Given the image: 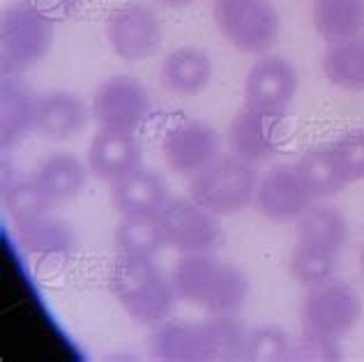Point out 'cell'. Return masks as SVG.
Segmentation results:
<instances>
[{"mask_svg":"<svg viewBox=\"0 0 364 362\" xmlns=\"http://www.w3.org/2000/svg\"><path fill=\"white\" fill-rule=\"evenodd\" d=\"M173 287L180 300L196 304L205 314H235L249 293L242 270L210 256L185 254L173 268Z\"/></svg>","mask_w":364,"mask_h":362,"instance_id":"obj_1","label":"cell"},{"mask_svg":"<svg viewBox=\"0 0 364 362\" xmlns=\"http://www.w3.org/2000/svg\"><path fill=\"white\" fill-rule=\"evenodd\" d=\"M109 289L122 309L143 326H157L173 312L178 298L173 282H168L152 259L118 256L109 272Z\"/></svg>","mask_w":364,"mask_h":362,"instance_id":"obj_2","label":"cell"},{"mask_svg":"<svg viewBox=\"0 0 364 362\" xmlns=\"http://www.w3.org/2000/svg\"><path fill=\"white\" fill-rule=\"evenodd\" d=\"M256 171L237 155L217 157L191 178V198L215 215H233L256 198Z\"/></svg>","mask_w":364,"mask_h":362,"instance_id":"obj_3","label":"cell"},{"mask_svg":"<svg viewBox=\"0 0 364 362\" xmlns=\"http://www.w3.org/2000/svg\"><path fill=\"white\" fill-rule=\"evenodd\" d=\"M53 18L28 3L9 5L0 18V68L18 74L40 63L51 49Z\"/></svg>","mask_w":364,"mask_h":362,"instance_id":"obj_4","label":"cell"},{"mask_svg":"<svg viewBox=\"0 0 364 362\" xmlns=\"http://www.w3.org/2000/svg\"><path fill=\"white\" fill-rule=\"evenodd\" d=\"M362 316V302L355 289L346 282L330 280L314 287L302 304L304 335L339 341L355 328Z\"/></svg>","mask_w":364,"mask_h":362,"instance_id":"obj_5","label":"cell"},{"mask_svg":"<svg viewBox=\"0 0 364 362\" xmlns=\"http://www.w3.org/2000/svg\"><path fill=\"white\" fill-rule=\"evenodd\" d=\"M215 21L245 53H265L279 37V12L270 0H217Z\"/></svg>","mask_w":364,"mask_h":362,"instance_id":"obj_6","label":"cell"},{"mask_svg":"<svg viewBox=\"0 0 364 362\" xmlns=\"http://www.w3.org/2000/svg\"><path fill=\"white\" fill-rule=\"evenodd\" d=\"M157 219L164 231L166 245L182 254L210 252L222 238L217 215L196 203L194 198H171Z\"/></svg>","mask_w":364,"mask_h":362,"instance_id":"obj_7","label":"cell"},{"mask_svg":"<svg viewBox=\"0 0 364 362\" xmlns=\"http://www.w3.org/2000/svg\"><path fill=\"white\" fill-rule=\"evenodd\" d=\"M152 109L143 83L132 76H111L92 97V113L102 129L132 132L148 118Z\"/></svg>","mask_w":364,"mask_h":362,"instance_id":"obj_8","label":"cell"},{"mask_svg":"<svg viewBox=\"0 0 364 362\" xmlns=\"http://www.w3.org/2000/svg\"><path fill=\"white\" fill-rule=\"evenodd\" d=\"M107 37L120 58L146 60L159 51L164 31L150 7L127 3L111 12L107 21Z\"/></svg>","mask_w":364,"mask_h":362,"instance_id":"obj_9","label":"cell"},{"mask_svg":"<svg viewBox=\"0 0 364 362\" xmlns=\"http://www.w3.org/2000/svg\"><path fill=\"white\" fill-rule=\"evenodd\" d=\"M254 203L258 213L272 222L300 219L314 203V194L304 185L298 166H274L261 178Z\"/></svg>","mask_w":364,"mask_h":362,"instance_id":"obj_10","label":"cell"},{"mask_svg":"<svg viewBox=\"0 0 364 362\" xmlns=\"http://www.w3.org/2000/svg\"><path fill=\"white\" fill-rule=\"evenodd\" d=\"M298 92V72L282 55H265L245 79V104L252 109L284 113Z\"/></svg>","mask_w":364,"mask_h":362,"instance_id":"obj_11","label":"cell"},{"mask_svg":"<svg viewBox=\"0 0 364 362\" xmlns=\"http://www.w3.org/2000/svg\"><path fill=\"white\" fill-rule=\"evenodd\" d=\"M161 148L171 171L180 176H196L217 159L219 134L200 120H182L164 134Z\"/></svg>","mask_w":364,"mask_h":362,"instance_id":"obj_12","label":"cell"},{"mask_svg":"<svg viewBox=\"0 0 364 362\" xmlns=\"http://www.w3.org/2000/svg\"><path fill=\"white\" fill-rule=\"evenodd\" d=\"M284 134V113H270L245 107L235 116L228 139L233 152L247 161H265L277 155Z\"/></svg>","mask_w":364,"mask_h":362,"instance_id":"obj_13","label":"cell"},{"mask_svg":"<svg viewBox=\"0 0 364 362\" xmlns=\"http://www.w3.org/2000/svg\"><path fill=\"white\" fill-rule=\"evenodd\" d=\"M152 351L159 360L168 362H196L217 360L213 321L203 319L198 323L168 321L161 323L152 335Z\"/></svg>","mask_w":364,"mask_h":362,"instance_id":"obj_14","label":"cell"},{"mask_svg":"<svg viewBox=\"0 0 364 362\" xmlns=\"http://www.w3.org/2000/svg\"><path fill=\"white\" fill-rule=\"evenodd\" d=\"M88 166L100 180L116 185L141 169V148L132 132L100 129L88 150Z\"/></svg>","mask_w":364,"mask_h":362,"instance_id":"obj_15","label":"cell"},{"mask_svg":"<svg viewBox=\"0 0 364 362\" xmlns=\"http://www.w3.org/2000/svg\"><path fill=\"white\" fill-rule=\"evenodd\" d=\"M168 201L166 183L146 169L113 185V206L122 217H157Z\"/></svg>","mask_w":364,"mask_h":362,"instance_id":"obj_16","label":"cell"},{"mask_svg":"<svg viewBox=\"0 0 364 362\" xmlns=\"http://www.w3.org/2000/svg\"><path fill=\"white\" fill-rule=\"evenodd\" d=\"M88 125V109L72 92H46L37 100L35 132L49 141H67Z\"/></svg>","mask_w":364,"mask_h":362,"instance_id":"obj_17","label":"cell"},{"mask_svg":"<svg viewBox=\"0 0 364 362\" xmlns=\"http://www.w3.org/2000/svg\"><path fill=\"white\" fill-rule=\"evenodd\" d=\"M213 76V63L208 53L191 46L171 51L161 63V83L176 95H196L208 85Z\"/></svg>","mask_w":364,"mask_h":362,"instance_id":"obj_18","label":"cell"},{"mask_svg":"<svg viewBox=\"0 0 364 362\" xmlns=\"http://www.w3.org/2000/svg\"><path fill=\"white\" fill-rule=\"evenodd\" d=\"M37 97L16 81H3L0 88V141L9 148L35 129Z\"/></svg>","mask_w":364,"mask_h":362,"instance_id":"obj_19","label":"cell"},{"mask_svg":"<svg viewBox=\"0 0 364 362\" xmlns=\"http://www.w3.org/2000/svg\"><path fill=\"white\" fill-rule=\"evenodd\" d=\"M18 245L26 254L40 256V259H65L74 250V233L60 219L40 217L33 222L16 224Z\"/></svg>","mask_w":364,"mask_h":362,"instance_id":"obj_20","label":"cell"},{"mask_svg":"<svg viewBox=\"0 0 364 362\" xmlns=\"http://www.w3.org/2000/svg\"><path fill=\"white\" fill-rule=\"evenodd\" d=\"M314 26L325 42H343L364 33V0H316Z\"/></svg>","mask_w":364,"mask_h":362,"instance_id":"obj_21","label":"cell"},{"mask_svg":"<svg viewBox=\"0 0 364 362\" xmlns=\"http://www.w3.org/2000/svg\"><path fill=\"white\" fill-rule=\"evenodd\" d=\"M33 178L44 189V194L55 203L79 194L85 187V180H88V171H85L83 161L70 155V152H55V155L42 161V166L37 169Z\"/></svg>","mask_w":364,"mask_h":362,"instance_id":"obj_22","label":"cell"},{"mask_svg":"<svg viewBox=\"0 0 364 362\" xmlns=\"http://www.w3.org/2000/svg\"><path fill=\"white\" fill-rule=\"evenodd\" d=\"M298 235L302 245L339 254L348 240V222L337 208H330V206L309 208V211L300 217Z\"/></svg>","mask_w":364,"mask_h":362,"instance_id":"obj_23","label":"cell"},{"mask_svg":"<svg viewBox=\"0 0 364 362\" xmlns=\"http://www.w3.org/2000/svg\"><path fill=\"white\" fill-rule=\"evenodd\" d=\"M325 76L343 90H364V35L334 42L323 53Z\"/></svg>","mask_w":364,"mask_h":362,"instance_id":"obj_24","label":"cell"},{"mask_svg":"<svg viewBox=\"0 0 364 362\" xmlns=\"http://www.w3.org/2000/svg\"><path fill=\"white\" fill-rule=\"evenodd\" d=\"M298 171L304 180V185L309 187L314 198H328L341 192L346 187V178H343L341 169L334 159L330 146L314 148L298 159Z\"/></svg>","mask_w":364,"mask_h":362,"instance_id":"obj_25","label":"cell"},{"mask_svg":"<svg viewBox=\"0 0 364 362\" xmlns=\"http://www.w3.org/2000/svg\"><path fill=\"white\" fill-rule=\"evenodd\" d=\"M166 245L157 217H122L116 228V250L122 256L152 259Z\"/></svg>","mask_w":364,"mask_h":362,"instance_id":"obj_26","label":"cell"},{"mask_svg":"<svg viewBox=\"0 0 364 362\" xmlns=\"http://www.w3.org/2000/svg\"><path fill=\"white\" fill-rule=\"evenodd\" d=\"M337 270V254L328 250H318V247L298 245L291 256V275L295 282L302 287H318L334 277Z\"/></svg>","mask_w":364,"mask_h":362,"instance_id":"obj_27","label":"cell"},{"mask_svg":"<svg viewBox=\"0 0 364 362\" xmlns=\"http://www.w3.org/2000/svg\"><path fill=\"white\" fill-rule=\"evenodd\" d=\"M51 203L53 201L44 194V189L37 185L35 178L16 183L5 196L7 213L16 224H26L33 222V219L44 217Z\"/></svg>","mask_w":364,"mask_h":362,"instance_id":"obj_28","label":"cell"},{"mask_svg":"<svg viewBox=\"0 0 364 362\" xmlns=\"http://www.w3.org/2000/svg\"><path fill=\"white\" fill-rule=\"evenodd\" d=\"M291 356H293L291 339L282 328L263 326L247 335V348H245L247 360L279 362V360H289Z\"/></svg>","mask_w":364,"mask_h":362,"instance_id":"obj_29","label":"cell"},{"mask_svg":"<svg viewBox=\"0 0 364 362\" xmlns=\"http://www.w3.org/2000/svg\"><path fill=\"white\" fill-rule=\"evenodd\" d=\"M330 150L346 183L364 180V129H350L341 134L330 144Z\"/></svg>","mask_w":364,"mask_h":362,"instance_id":"obj_30","label":"cell"},{"mask_svg":"<svg viewBox=\"0 0 364 362\" xmlns=\"http://www.w3.org/2000/svg\"><path fill=\"white\" fill-rule=\"evenodd\" d=\"M293 360H339V341H328L318 337H302V344L293 348Z\"/></svg>","mask_w":364,"mask_h":362,"instance_id":"obj_31","label":"cell"},{"mask_svg":"<svg viewBox=\"0 0 364 362\" xmlns=\"http://www.w3.org/2000/svg\"><path fill=\"white\" fill-rule=\"evenodd\" d=\"M23 3L33 5L35 9H40L42 14H46L55 21V18L72 16L76 9H79L81 0H23Z\"/></svg>","mask_w":364,"mask_h":362,"instance_id":"obj_32","label":"cell"},{"mask_svg":"<svg viewBox=\"0 0 364 362\" xmlns=\"http://www.w3.org/2000/svg\"><path fill=\"white\" fill-rule=\"evenodd\" d=\"M157 3L164 5V7H185L191 3V0H157Z\"/></svg>","mask_w":364,"mask_h":362,"instance_id":"obj_33","label":"cell"},{"mask_svg":"<svg viewBox=\"0 0 364 362\" xmlns=\"http://www.w3.org/2000/svg\"><path fill=\"white\" fill-rule=\"evenodd\" d=\"M362 270H364V250H362Z\"/></svg>","mask_w":364,"mask_h":362,"instance_id":"obj_34","label":"cell"}]
</instances>
